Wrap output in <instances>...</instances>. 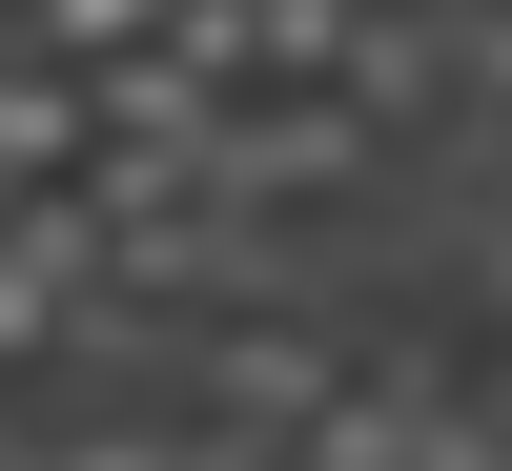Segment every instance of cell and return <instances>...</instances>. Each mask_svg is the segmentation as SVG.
<instances>
[{
  "label": "cell",
  "instance_id": "1",
  "mask_svg": "<svg viewBox=\"0 0 512 471\" xmlns=\"http://www.w3.org/2000/svg\"><path fill=\"white\" fill-rule=\"evenodd\" d=\"M369 164V123L328 103V82H226V103L164 144V185H205V205H308V185H349Z\"/></svg>",
  "mask_w": 512,
  "mask_h": 471
},
{
  "label": "cell",
  "instance_id": "2",
  "mask_svg": "<svg viewBox=\"0 0 512 471\" xmlns=\"http://www.w3.org/2000/svg\"><path fill=\"white\" fill-rule=\"evenodd\" d=\"M82 246H103V226H82V185H62V164H41V185H0V369H21L41 328H62Z\"/></svg>",
  "mask_w": 512,
  "mask_h": 471
}]
</instances>
